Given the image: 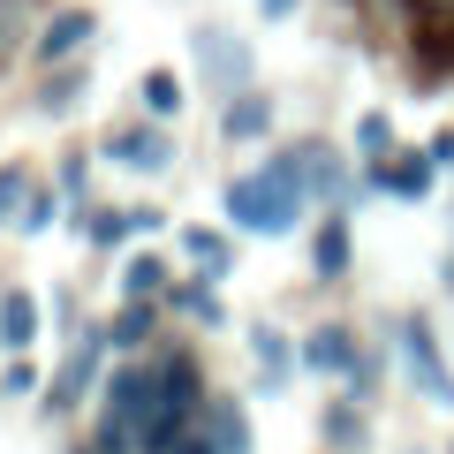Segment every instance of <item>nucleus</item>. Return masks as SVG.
<instances>
[{"instance_id":"a211bd4d","label":"nucleus","mask_w":454,"mask_h":454,"mask_svg":"<svg viewBox=\"0 0 454 454\" xmlns=\"http://www.w3.org/2000/svg\"><path fill=\"white\" fill-rule=\"evenodd\" d=\"M167 310L197 318L205 333H212V325H227V303H220V280H212V273H197V280H175V288H167Z\"/></svg>"},{"instance_id":"a878e982","label":"nucleus","mask_w":454,"mask_h":454,"mask_svg":"<svg viewBox=\"0 0 454 454\" xmlns=\"http://www.w3.org/2000/svg\"><path fill=\"white\" fill-rule=\"evenodd\" d=\"M61 197H68V212H91V160H83V145H68L61 152Z\"/></svg>"},{"instance_id":"aec40b11","label":"nucleus","mask_w":454,"mask_h":454,"mask_svg":"<svg viewBox=\"0 0 454 454\" xmlns=\"http://www.w3.org/2000/svg\"><path fill=\"white\" fill-rule=\"evenodd\" d=\"M205 424H212V439H220V454H250V409L235 402V394H212Z\"/></svg>"},{"instance_id":"4468645a","label":"nucleus","mask_w":454,"mask_h":454,"mask_svg":"<svg viewBox=\"0 0 454 454\" xmlns=\"http://www.w3.org/2000/svg\"><path fill=\"white\" fill-rule=\"evenodd\" d=\"M318 439L333 454H372V417H364V402L348 394V402H325L318 409Z\"/></svg>"},{"instance_id":"f257e3e1","label":"nucleus","mask_w":454,"mask_h":454,"mask_svg":"<svg viewBox=\"0 0 454 454\" xmlns=\"http://www.w3.org/2000/svg\"><path fill=\"white\" fill-rule=\"evenodd\" d=\"M310 205V182H303V152H273L258 175H235L227 182V227L235 235H295Z\"/></svg>"},{"instance_id":"0eeeda50","label":"nucleus","mask_w":454,"mask_h":454,"mask_svg":"<svg viewBox=\"0 0 454 454\" xmlns=\"http://www.w3.org/2000/svg\"><path fill=\"white\" fill-rule=\"evenodd\" d=\"M91 38H98V16H91V8H46V23H38V38H31V61H38V68L76 61V53H91Z\"/></svg>"},{"instance_id":"f704fd0d","label":"nucleus","mask_w":454,"mask_h":454,"mask_svg":"<svg viewBox=\"0 0 454 454\" xmlns=\"http://www.w3.org/2000/svg\"><path fill=\"white\" fill-rule=\"evenodd\" d=\"M417 8H439V0H417Z\"/></svg>"},{"instance_id":"6ab92c4d","label":"nucleus","mask_w":454,"mask_h":454,"mask_svg":"<svg viewBox=\"0 0 454 454\" xmlns=\"http://www.w3.org/2000/svg\"><path fill=\"white\" fill-rule=\"evenodd\" d=\"M182 258H190L197 273H212V280H227V273H235V243H227L220 227H205V220H197V227H182Z\"/></svg>"},{"instance_id":"473e14b6","label":"nucleus","mask_w":454,"mask_h":454,"mask_svg":"<svg viewBox=\"0 0 454 454\" xmlns=\"http://www.w3.org/2000/svg\"><path fill=\"white\" fill-rule=\"evenodd\" d=\"M295 8H303V0H258V16H265V23H288Z\"/></svg>"},{"instance_id":"39448f33","label":"nucleus","mask_w":454,"mask_h":454,"mask_svg":"<svg viewBox=\"0 0 454 454\" xmlns=\"http://www.w3.org/2000/svg\"><path fill=\"white\" fill-rule=\"evenodd\" d=\"M394 348H402V364H409V379H417L424 402H432V409H454V364L439 356L432 325H424V318H394Z\"/></svg>"},{"instance_id":"b1692460","label":"nucleus","mask_w":454,"mask_h":454,"mask_svg":"<svg viewBox=\"0 0 454 454\" xmlns=\"http://www.w3.org/2000/svg\"><path fill=\"white\" fill-rule=\"evenodd\" d=\"M167 288H175V280H167V258H160V250H137V258L121 265V295H152V303H160Z\"/></svg>"},{"instance_id":"9d476101","label":"nucleus","mask_w":454,"mask_h":454,"mask_svg":"<svg viewBox=\"0 0 454 454\" xmlns=\"http://www.w3.org/2000/svg\"><path fill=\"white\" fill-rule=\"evenodd\" d=\"M220 137H227V145H258V137H273V91H265V83H243V91L220 106Z\"/></svg>"},{"instance_id":"1a4fd4ad","label":"nucleus","mask_w":454,"mask_h":454,"mask_svg":"<svg viewBox=\"0 0 454 454\" xmlns=\"http://www.w3.org/2000/svg\"><path fill=\"white\" fill-rule=\"evenodd\" d=\"M303 364L310 372H325V379H348L364 364V348H356V325L348 318H325V325H310V340H303Z\"/></svg>"},{"instance_id":"dca6fc26","label":"nucleus","mask_w":454,"mask_h":454,"mask_svg":"<svg viewBox=\"0 0 454 454\" xmlns=\"http://www.w3.org/2000/svg\"><path fill=\"white\" fill-rule=\"evenodd\" d=\"M303 182H310V197H325V205H348V190H356V182H348V160H340L325 137L303 145Z\"/></svg>"},{"instance_id":"6e6552de","label":"nucleus","mask_w":454,"mask_h":454,"mask_svg":"<svg viewBox=\"0 0 454 454\" xmlns=\"http://www.w3.org/2000/svg\"><path fill=\"white\" fill-rule=\"evenodd\" d=\"M106 160L137 167V175H167V167H175V137H167V121L152 114V121H129V129L106 137Z\"/></svg>"},{"instance_id":"4be33fe9","label":"nucleus","mask_w":454,"mask_h":454,"mask_svg":"<svg viewBox=\"0 0 454 454\" xmlns=\"http://www.w3.org/2000/svg\"><path fill=\"white\" fill-rule=\"evenodd\" d=\"M356 160L372 167V175H379V167L394 160V114H387V106H372V114H356Z\"/></svg>"},{"instance_id":"9b49d317","label":"nucleus","mask_w":454,"mask_h":454,"mask_svg":"<svg viewBox=\"0 0 454 454\" xmlns=\"http://www.w3.org/2000/svg\"><path fill=\"white\" fill-rule=\"evenodd\" d=\"M432 175H439V160H432V152H394V160L379 167L372 182L394 197V205H424V197H432Z\"/></svg>"},{"instance_id":"423d86ee","label":"nucleus","mask_w":454,"mask_h":454,"mask_svg":"<svg viewBox=\"0 0 454 454\" xmlns=\"http://www.w3.org/2000/svg\"><path fill=\"white\" fill-rule=\"evenodd\" d=\"M409 68H417V91L454 76V0L424 8V23H409Z\"/></svg>"},{"instance_id":"f8f14e48","label":"nucleus","mask_w":454,"mask_h":454,"mask_svg":"<svg viewBox=\"0 0 454 454\" xmlns=\"http://www.w3.org/2000/svg\"><path fill=\"white\" fill-rule=\"evenodd\" d=\"M310 273H318V280H348V273H356V235H348V212H325V227L310 235Z\"/></svg>"},{"instance_id":"2eb2a0df","label":"nucleus","mask_w":454,"mask_h":454,"mask_svg":"<svg viewBox=\"0 0 454 454\" xmlns=\"http://www.w3.org/2000/svg\"><path fill=\"white\" fill-rule=\"evenodd\" d=\"M83 98H91V68H83V61H53V68H46V83L31 91V106L61 121V114H76Z\"/></svg>"},{"instance_id":"c85d7f7f","label":"nucleus","mask_w":454,"mask_h":454,"mask_svg":"<svg viewBox=\"0 0 454 454\" xmlns=\"http://www.w3.org/2000/svg\"><path fill=\"white\" fill-rule=\"evenodd\" d=\"M83 235H91L98 250H114V243H129L137 227H129V212H91V220H83Z\"/></svg>"},{"instance_id":"5701e85b","label":"nucleus","mask_w":454,"mask_h":454,"mask_svg":"<svg viewBox=\"0 0 454 454\" xmlns=\"http://www.w3.org/2000/svg\"><path fill=\"white\" fill-rule=\"evenodd\" d=\"M38 8H46V0H0V61H8V53H23V38H38Z\"/></svg>"},{"instance_id":"72a5a7b5","label":"nucleus","mask_w":454,"mask_h":454,"mask_svg":"<svg viewBox=\"0 0 454 454\" xmlns=\"http://www.w3.org/2000/svg\"><path fill=\"white\" fill-rule=\"evenodd\" d=\"M424 152H432L439 167H454V129H439V137H432V145H424Z\"/></svg>"},{"instance_id":"2f4dec72","label":"nucleus","mask_w":454,"mask_h":454,"mask_svg":"<svg viewBox=\"0 0 454 454\" xmlns=\"http://www.w3.org/2000/svg\"><path fill=\"white\" fill-rule=\"evenodd\" d=\"M129 227H137V235H160L167 212H160V205H129Z\"/></svg>"},{"instance_id":"393cba45","label":"nucleus","mask_w":454,"mask_h":454,"mask_svg":"<svg viewBox=\"0 0 454 454\" xmlns=\"http://www.w3.org/2000/svg\"><path fill=\"white\" fill-rule=\"evenodd\" d=\"M137 98H145V114H160V121H175V114H182V76H175V68H145V83H137Z\"/></svg>"},{"instance_id":"c756f323","label":"nucleus","mask_w":454,"mask_h":454,"mask_svg":"<svg viewBox=\"0 0 454 454\" xmlns=\"http://www.w3.org/2000/svg\"><path fill=\"white\" fill-rule=\"evenodd\" d=\"M38 387H46V379H38L31 356H16V364H8V379H0V394H8V402H23V394H38Z\"/></svg>"},{"instance_id":"412c9836","label":"nucleus","mask_w":454,"mask_h":454,"mask_svg":"<svg viewBox=\"0 0 454 454\" xmlns=\"http://www.w3.org/2000/svg\"><path fill=\"white\" fill-rule=\"evenodd\" d=\"M152 318H160V310H152V295H121V310H114V318H106V340H114V348H121V356H129V348H145Z\"/></svg>"},{"instance_id":"cd10ccee","label":"nucleus","mask_w":454,"mask_h":454,"mask_svg":"<svg viewBox=\"0 0 454 454\" xmlns=\"http://www.w3.org/2000/svg\"><path fill=\"white\" fill-rule=\"evenodd\" d=\"M31 190H38V182H31V167H23V160H8V167H0V227L16 220L23 205H31Z\"/></svg>"},{"instance_id":"bb28decb","label":"nucleus","mask_w":454,"mask_h":454,"mask_svg":"<svg viewBox=\"0 0 454 454\" xmlns=\"http://www.w3.org/2000/svg\"><path fill=\"white\" fill-rule=\"evenodd\" d=\"M53 220H68V197H61V190H31V205L16 212V227H23V235H46Z\"/></svg>"},{"instance_id":"20e7f679","label":"nucleus","mask_w":454,"mask_h":454,"mask_svg":"<svg viewBox=\"0 0 454 454\" xmlns=\"http://www.w3.org/2000/svg\"><path fill=\"white\" fill-rule=\"evenodd\" d=\"M106 325H91V333H76L68 340V356H61V372H53V394H46V417L61 424V417H76L83 409V394H98V364H106Z\"/></svg>"},{"instance_id":"f3484780","label":"nucleus","mask_w":454,"mask_h":454,"mask_svg":"<svg viewBox=\"0 0 454 454\" xmlns=\"http://www.w3.org/2000/svg\"><path fill=\"white\" fill-rule=\"evenodd\" d=\"M38 318H46V310H38L31 288H0V348H8V356H23L38 340Z\"/></svg>"},{"instance_id":"7c9ffc66","label":"nucleus","mask_w":454,"mask_h":454,"mask_svg":"<svg viewBox=\"0 0 454 454\" xmlns=\"http://www.w3.org/2000/svg\"><path fill=\"white\" fill-rule=\"evenodd\" d=\"M175 454H220V439H212V424H205V417H197V424H190V432H182V439H175Z\"/></svg>"},{"instance_id":"c9c22d12","label":"nucleus","mask_w":454,"mask_h":454,"mask_svg":"<svg viewBox=\"0 0 454 454\" xmlns=\"http://www.w3.org/2000/svg\"><path fill=\"white\" fill-rule=\"evenodd\" d=\"M409 454H417V447H409Z\"/></svg>"},{"instance_id":"e433bc0d","label":"nucleus","mask_w":454,"mask_h":454,"mask_svg":"<svg viewBox=\"0 0 454 454\" xmlns=\"http://www.w3.org/2000/svg\"><path fill=\"white\" fill-rule=\"evenodd\" d=\"M447 454H454V447H447Z\"/></svg>"},{"instance_id":"7ed1b4c3","label":"nucleus","mask_w":454,"mask_h":454,"mask_svg":"<svg viewBox=\"0 0 454 454\" xmlns=\"http://www.w3.org/2000/svg\"><path fill=\"white\" fill-rule=\"evenodd\" d=\"M190 68H197V83H205L212 98H235L243 83H258V53H250V38L220 31V23H197V31H190Z\"/></svg>"},{"instance_id":"f03ea898","label":"nucleus","mask_w":454,"mask_h":454,"mask_svg":"<svg viewBox=\"0 0 454 454\" xmlns=\"http://www.w3.org/2000/svg\"><path fill=\"white\" fill-rule=\"evenodd\" d=\"M205 402H212L205 364H197L190 348H167V356L152 364V409H145V424H137V454H175V439L205 417Z\"/></svg>"},{"instance_id":"ddd939ff","label":"nucleus","mask_w":454,"mask_h":454,"mask_svg":"<svg viewBox=\"0 0 454 454\" xmlns=\"http://www.w3.org/2000/svg\"><path fill=\"white\" fill-rule=\"evenodd\" d=\"M250 356H258L265 394H288V379H295V364H303V348H295L280 325H250Z\"/></svg>"}]
</instances>
